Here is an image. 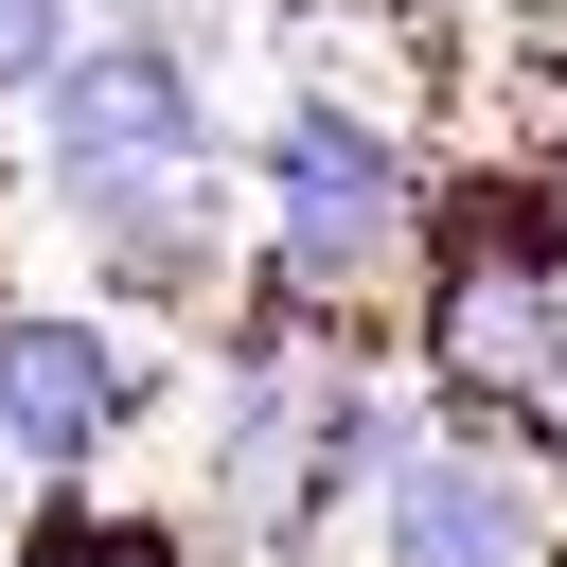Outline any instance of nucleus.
I'll return each mask as SVG.
<instances>
[{
	"mask_svg": "<svg viewBox=\"0 0 567 567\" xmlns=\"http://www.w3.org/2000/svg\"><path fill=\"white\" fill-rule=\"evenodd\" d=\"M248 177H266V301H284V319H337L354 284H390V266L425 248V159H408V124L354 106V89H301Z\"/></svg>",
	"mask_w": 567,
	"mask_h": 567,
	"instance_id": "f257e3e1",
	"label": "nucleus"
},
{
	"mask_svg": "<svg viewBox=\"0 0 567 567\" xmlns=\"http://www.w3.org/2000/svg\"><path fill=\"white\" fill-rule=\"evenodd\" d=\"M35 142H53V195H159V177H213V89L159 35H71L35 89Z\"/></svg>",
	"mask_w": 567,
	"mask_h": 567,
	"instance_id": "f03ea898",
	"label": "nucleus"
},
{
	"mask_svg": "<svg viewBox=\"0 0 567 567\" xmlns=\"http://www.w3.org/2000/svg\"><path fill=\"white\" fill-rule=\"evenodd\" d=\"M142 408V337L106 301H0V478H89Z\"/></svg>",
	"mask_w": 567,
	"mask_h": 567,
	"instance_id": "7ed1b4c3",
	"label": "nucleus"
},
{
	"mask_svg": "<svg viewBox=\"0 0 567 567\" xmlns=\"http://www.w3.org/2000/svg\"><path fill=\"white\" fill-rule=\"evenodd\" d=\"M372 567H549V496L496 443H408L372 496Z\"/></svg>",
	"mask_w": 567,
	"mask_h": 567,
	"instance_id": "20e7f679",
	"label": "nucleus"
},
{
	"mask_svg": "<svg viewBox=\"0 0 567 567\" xmlns=\"http://www.w3.org/2000/svg\"><path fill=\"white\" fill-rule=\"evenodd\" d=\"M53 53H71V0H0V106L53 89Z\"/></svg>",
	"mask_w": 567,
	"mask_h": 567,
	"instance_id": "39448f33",
	"label": "nucleus"
}]
</instances>
